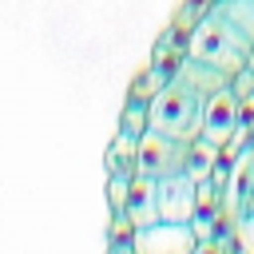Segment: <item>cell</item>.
<instances>
[{"label": "cell", "mask_w": 254, "mask_h": 254, "mask_svg": "<svg viewBox=\"0 0 254 254\" xmlns=\"http://www.w3.org/2000/svg\"><path fill=\"white\" fill-rule=\"evenodd\" d=\"M194 254H222V250H218V242H214V238H202V242L194 246Z\"/></svg>", "instance_id": "cell-14"}, {"label": "cell", "mask_w": 254, "mask_h": 254, "mask_svg": "<svg viewBox=\"0 0 254 254\" xmlns=\"http://www.w3.org/2000/svg\"><path fill=\"white\" fill-rule=\"evenodd\" d=\"M107 171L111 175H123V179H135L139 175V135H131V131H119L115 135V147L107 151Z\"/></svg>", "instance_id": "cell-10"}, {"label": "cell", "mask_w": 254, "mask_h": 254, "mask_svg": "<svg viewBox=\"0 0 254 254\" xmlns=\"http://www.w3.org/2000/svg\"><path fill=\"white\" fill-rule=\"evenodd\" d=\"M246 67L254 71V44H250V52H246Z\"/></svg>", "instance_id": "cell-15"}, {"label": "cell", "mask_w": 254, "mask_h": 254, "mask_svg": "<svg viewBox=\"0 0 254 254\" xmlns=\"http://www.w3.org/2000/svg\"><path fill=\"white\" fill-rule=\"evenodd\" d=\"M198 123H202V95H194L175 75L147 99V127L159 135L190 143V139H198Z\"/></svg>", "instance_id": "cell-1"}, {"label": "cell", "mask_w": 254, "mask_h": 254, "mask_svg": "<svg viewBox=\"0 0 254 254\" xmlns=\"http://www.w3.org/2000/svg\"><path fill=\"white\" fill-rule=\"evenodd\" d=\"M183 159H187V143H179L171 135H159L151 127L139 135V175L167 179V175L183 171Z\"/></svg>", "instance_id": "cell-5"}, {"label": "cell", "mask_w": 254, "mask_h": 254, "mask_svg": "<svg viewBox=\"0 0 254 254\" xmlns=\"http://www.w3.org/2000/svg\"><path fill=\"white\" fill-rule=\"evenodd\" d=\"M206 12H210V0H187V4L179 8V20H175V28H183V32H187V24L194 28V24H198Z\"/></svg>", "instance_id": "cell-13"}, {"label": "cell", "mask_w": 254, "mask_h": 254, "mask_svg": "<svg viewBox=\"0 0 254 254\" xmlns=\"http://www.w3.org/2000/svg\"><path fill=\"white\" fill-rule=\"evenodd\" d=\"M246 52H250V48H246L218 16H210V12H206V16L190 28V36H187V56L218 67L222 75L242 71V67H246Z\"/></svg>", "instance_id": "cell-2"}, {"label": "cell", "mask_w": 254, "mask_h": 254, "mask_svg": "<svg viewBox=\"0 0 254 254\" xmlns=\"http://www.w3.org/2000/svg\"><path fill=\"white\" fill-rule=\"evenodd\" d=\"M175 79L187 83V87H190L194 95H202V99H206L210 91H218V87L230 83V75H222L218 67H210V64H202V60H190V56L175 67Z\"/></svg>", "instance_id": "cell-8"}, {"label": "cell", "mask_w": 254, "mask_h": 254, "mask_svg": "<svg viewBox=\"0 0 254 254\" xmlns=\"http://www.w3.org/2000/svg\"><path fill=\"white\" fill-rule=\"evenodd\" d=\"M218 155H222V151L198 135V139H190V143H187V159H183V171H187L194 183H198V179H210V175H214V167H218Z\"/></svg>", "instance_id": "cell-11"}, {"label": "cell", "mask_w": 254, "mask_h": 254, "mask_svg": "<svg viewBox=\"0 0 254 254\" xmlns=\"http://www.w3.org/2000/svg\"><path fill=\"white\" fill-rule=\"evenodd\" d=\"M155 194H159V218H167V222H190L198 214V183L187 171L159 179Z\"/></svg>", "instance_id": "cell-6"}, {"label": "cell", "mask_w": 254, "mask_h": 254, "mask_svg": "<svg viewBox=\"0 0 254 254\" xmlns=\"http://www.w3.org/2000/svg\"><path fill=\"white\" fill-rule=\"evenodd\" d=\"M238 127H242L238 95H234L230 83H226V87H218V91H210V95L202 99V123H198V135L222 151V147L238 135Z\"/></svg>", "instance_id": "cell-3"}, {"label": "cell", "mask_w": 254, "mask_h": 254, "mask_svg": "<svg viewBox=\"0 0 254 254\" xmlns=\"http://www.w3.org/2000/svg\"><path fill=\"white\" fill-rule=\"evenodd\" d=\"M198 234L190 222H167L155 218L147 226H135V254H194Z\"/></svg>", "instance_id": "cell-4"}, {"label": "cell", "mask_w": 254, "mask_h": 254, "mask_svg": "<svg viewBox=\"0 0 254 254\" xmlns=\"http://www.w3.org/2000/svg\"><path fill=\"white\" fill-rule=\"evenodd\" d=\"M159 179H147V175H135L127 183V202H123V218L131 226H147L159 218Z\"/></svg>", "instance_id": "cell-7"}, {"label": "cell", "mask_w": 254, "mask_h": 254, "mask_svg": "<svg viewBox=\"0 0 254 254\" xmlns=\"http://www.w3.org/2000/svg\"><path fill=\"white\" fill-rule=\"evenodd\" d=\"M123 131H131V135L147 131V99H139V95L127 99V107H123Z\"/></svg>", "instance_id": "cell-12"}, {"label": "cell", "mask_w": 254, "mask_h": 254, "mask_svg": "<svg viewBox=\"0 0 254 254\" xmlns=\"http://www.w3.org/2000/svg\"><path fill=\"white\" fill-rule=\"evenodd\" d=\"M210 16H218L246 48L254 44V0H214Z\"/></svg>", "instance_id": "cell-9"}]
</instances>
